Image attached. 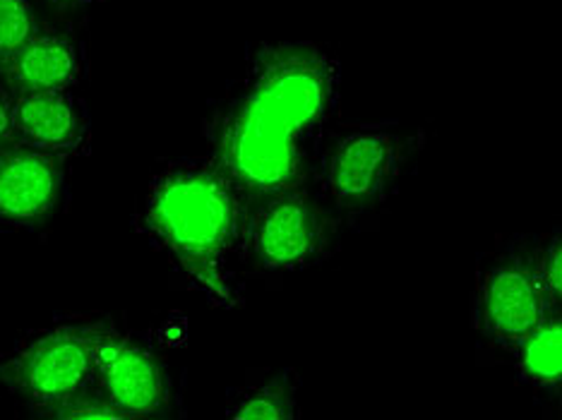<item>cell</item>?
Here are the masks:
<instances>
[{
  "instance_id": "cell-1",
  "label": "cell",
  "mask_w": 562,
  "mask_h": 420,
  "mask_svg": "<svg viewBox=\"0 0 562 420\" xmlns=\"http://www.w3.org/2000/svg\"><path fill=\"white\" fill-rule=\"evenodd\" d=\"M339 97L341 66L327 46L279 39L250 48L202 125L204 157L234 185L243 209L313 183Z\"/></svg>"
},
{
  "instance_id": "cell-2",
  "label": "cell",
  "mask_w": 562,
  "mask_h": 420,
  "mask_svg": "<svg viewBox=\"0 0 562 420\" xmlns=\"http://www.w3.org/2000/svg\"><path fill=\"white\" fill-rule=\"evenodd\" d=\"M243 202L207 157L166 161L147 185L139 228L195 291L224 310L243 305Z\"/></svg>"
},
{
  "instance_id": "cell-3",
  "label": "cell",
  "mask_w": 562,
  "mask_h": 420,
  "mask_svg": "<svg viewBox=\"0 0 562 420\" xmlns=\"http://www.w3.org/2000/svg\"><path fill=\"white\" fill-rule=\"evenodd\" d=\"M418 149L400 123L344 125L325 137L313 188L339 219L363 224L397 195Z\"/></svg>"
},
{
  "instance_id": "cell-4",
  "label": "cell",
  "mask_w": 562,
  "mask_h": 420,
  "mask_svg": "<svg viewBox=\"0 0 562 420\" xmlns=\"http://www.w3.org/2000/svg\"><path fill=\"white\" fill-rule=\"evenodd\" d=\"M109 327L94 317H72L24 337L0 359V389L48 416L94 387Z\"/></svg>"
},
{
  "instance_id": "cell-5",
  "label": "cell",
  "mask_w": 562,
  "mask_h": 420,
  "mask_svg": "<svg viewBox=\"0 0 562 420\" xmlns=\"http://www.w3.org/2000/svg\"><path fill=\"white\" fill-rule=\"evenodd\" d=\"M341 219L313 183L281 190L243 214L240 264L262 274H296L325 262L337 248Z\"/></svg>"
},
{
  "instance_id": "cell-6",
  "label": "cell",
  "mask_w": 562,
  "mask_h": 420,
  "mask_svg": "<svg viewBox=\"0 0 562 420\" xmlns=\"http://www.w3.org/2000/svg\"><path fill=\"white\" fill-rule=\"evenodd\" d=\"M551 310L533 270V236H517L479 260L471 325L488 347L513 355Z\"/></svg>"
},
{
  "instance_id": "cell-7",
  "label": "cell",
  "mask_w": 562,
  "mask_h": 420,
  "mask_svg": "<svg viewBox=\"0 0 562 420\" xmlns=\"http://www.w3.org/2000/svg\"><path fill=\"white\" fill-rule=\"evenodd\" d=\"M94 387L125 420L164 418L173 409V379L157 353L116 327L101 341Z\"/></svg>"
},
{
  "instance_id": "cell-8",
  "label": "cell",
  "mask_w": 562,
  "mask_h": 420,
  "mask_svg": "<svg viewBox=\"0 0 562 420\" xmlns=\"http://www.w3.org/2000/svg\"><path fill=\"white\" fill-rule=\"evenodd\" d=\"M68 159L18 139L0 147V228L30 231L56 214L66 193Z\"/></svg>"
},
{
  "instance_id": "cell-9",
  "label": "cell",
  "mask_w": 562,
  "mask_h": 420,
  "mask_svg": "<svg viewBox=\"0 0 562 420\" xmlns=\"http://www.w3.org/2000/svg\"><path fill=\"white\" fill-rule=\"evenodd\" d=\"M12 133L22 145L78 157L89 151L92 118L85 99L75 89L27 92L12 97Z\"/></svg>"
},
{
  "instance_id": "cell-10",
  "label": "cell",
  "mask_w": 562,
  "mask_h": 420,
  "mask_svg": "<svg viewBox=\"0 0 562 420\" xmlns=\"http://www.w3.org/2000/svg\"><path fill=\"white\" fill-rule=\"evenodd\" d=\"M85 78V50L70 34L40 30L20 48L8 66L0 68L8 92H63L78 89Z\"/></svg>"
},
{
  "instance_id": "cell-11",
  "label": "cell",
  "mask_w": 562,
  "mask_h": 420,
  "mask_svg": "<svg viewBox=\"0 0 562 420\" xmlns=\"http://www.w3.org/2000/svg\"><path fill=\"white\" fill-rule=\"evenodd\" d=\"M517 379L541 399H560L562 389V315L551 310L513 351Z\"/></svg>"
},
{
  "instance_id": "cell-12",
  "label": "cell",
  "mask_w": 562,
  "mask_h": 420,
  "mask_svg": "<svg viewBox=\"0 0 562 420\" xmlns=\"http://www.w3.org/2000/svg\"><path fill=\"white\" fill-rule=\"evenodd\" d=\"M226 418L234 420H296L299 382L291 371H281L258 385H246L228 397Z\"/></svg>"
},
{
  "instance_id": "cell-13",
  "label": "cell",
  "mask_w": 562,
  "mask_h": 420,
  "mask_svg": "<svg viewBox=\"0 0 562 420\" xmlns=\"http://www.w3.org/2000/svg\"><path fill=\"white\" fill-rule=\"evenodd\" d=\"M42 30L32 0H0V68Z\"/></svg>"
},
{
  "instance_id": "cell-14",
  "label": "cell",
  "mask_w": 562,
  "mask_h": 420,
  "mask_svg": "<svg viewBox=\"0 0 562 420\" xmlns=\"http://www.w3.org/2000/svg\"><path fill=\"white\" fill-rule=\"evenodd\" d=\"M533 270L539 276L543 296L551 308H560L562 300V238L560 231L533 236Z\"/></svg>"
},
{
  "instance_id": "cell-15",
  "label": "cell",
  "mask_w": 562,
  "mask_h": 420,
  "mask_svg": "<svg viewBox=\"0 0 562 420\" xmlns=\"http://www.w3.org/2000/svg\"><path fill=\"white\" fill-rule=\"evenodd\" d=\"M48 418L58 420H125L123 411L116 409L106 397L104 391L97 387H89L87 391L78 394V397L66 401L58 409L48 413Z\"/></svg>"
},
{
  "instance_id": "cell-16",
  "label": "cell",
  "mask_w": 562,
  "mask_h": 420,
  "mask_svg": "<svg viewBox=\"0 0 562 420\" xmlns=\"http://www.w3.org/2000/svg\"><path fill=\"white\" fill-rule=\"evenodd\" d=\"M15 133H12V94L0 84V147L12 143Z\"/></svg>"
},
{
  "instance_id": "cell-17",
  "label": "cell",
  "mask_w": 562,
  "mask_h": 420,
  "mask_svg": "<svg viewBox=\"0 0 562 420\" xmlns=\"http://www.w3.org/2000/svg\"><path fill=\"white\" fill-rule=\"evenodd\" d=\"M50 3H58V5H82V3H89V0H50Z\"/></svg>"
}]
</instances>
